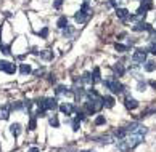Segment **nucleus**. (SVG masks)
<instances>
[{
    "mask_svg": "<svg viewBox=\"0 0 156 152\" xmlns=\"http://www.w3.org/2000/svg\"><path fill=\"white\" fill-rule=\"evenodd\" d=\"M127 133H138V134H147V127H143L140 123H130L129 127L126 128Z\"/></svg>",
    "mask_w": 156,
    "mask_h": 152,
    "instance_id": "5",
    "label": "nucleus"
},
{
    "mask_svg": "<svg viewBox=\"0 0 156 152\" xmlns=\"http://www.w3.org/2000/svg\"><path fill=\"white\" fill-rule=\"evenodd\" d=\"M114 72H116L118 74V77H121V75H124V71H126V69H124V66H122V64H121V62H118V64H114Z\"/></svg>",
    "mask_w": 156,
    "mask_h": 152,
    "instance_id": "13",
    "label": "nucleus"
},
{
    "mask_svg": "<svg viewBox=\"0 0 156 152\" xmlns=\"http://www.w3.org/2000/svg\"><path fill=\"white\" fill-rule=\"evenodd\" d=\"M82 82H84V83H94V79H92V75H90L89 72H84Z\"/></svg>",
    "mask_w": 156,
    "mask_h": 152,
    "instance_id": "19",
    "label": "nucleus"
},
{
    "mask_svg": "<svg viewBox=\"0 0 156 152\" xmlns=\"http://www.w3.org/2000/svg\"><path fill=\"white\" fill-rule=\"evenodd\" d=\"M8 61H0V71H5V66H7Z\"/></svg>",
    "mask_w": 156,
    "mask_h": 152,
    "instance_id": "29",
    "label": "nucleus"
},
{
    "mask_svg": "<svg viewBox=\"0 0 156 152\" xmlns=\"http://www.w3.org/2000/svg\"><path fill=\"white\" fill-rule=\"evenodd\" d=\"M134 31L140 32V31H151V26L147 24V22H137V24L134 26Z\"/></svg>",
    "mask_w": 156,
    "mask_h": 152,
    "instance_id": "8",
    "label": "nucleus"
},
{
    "mask_svg": "<svg viewBox=\"0 0 156 152\" xmlns=\"http://www.w3.org/2000/svg\"><path fill=\"white\" fill-rule=\"evenodd\" d=\"M103 106L111 109L114 106V98L113 96H103Z\"/></svg>",
    "mask_w": 156,
    "mask_h": 152,
    "instance_id": "10",
    "label": "nucleus"
},
{
    "mask_svg": "<svg viewBox=\"0 0 156 152\" xmlns=\"http://www.w3.org/2000/svg\"><path fill=\"white\" fill-rule=\"evenodd\" d=\"M90 7H89V3H84L82 7H80V10L77 11L76 15H74V19H76L77 22H85L89 19V16H90Z\"/></svg>",
    "mask_w": 156,
    "mask_h": 152,
    "instance_id": "2",
    "label": "nucleus"
},
{
    "mask_svg": "<svg viewBox=\"0 0 156 152\" xmlns=\"http://www.w3.org/2000/svg\"><path fill=\"white\" fill-rule=\"evenodd\" d=\"M105 123V117L103 115H98L97 119H95V125H103Z\"/></svg>",
    "mask_w": 156,
    "mask_h": 152,
    "instance_id": "24",
    "label": "nucleus"
},
{
    "mask_svg": "<svg viewBox=\"0 0 156 152\" xmlns=\"http://www.w3.org/2000/svg\"><path fill=\"white\" fill-rule=\"evenodd\" d=\"M20 72H21L23 75L29 74V72H31V66H29V64H21V66H20Z\"/></svg>",
    "mask_w": 156,
    "mask_h": 152,
    "instance_id": "18",
    "label": "nucleus"
},
{
    "mask_svg": "<svg viewBox=\"0 0 156 152\" xmlns=\"http://www.w3.org/2000/svg\"><path fill=\"white\" fill-rule=\"evenodd\" d=\"M29 152H39V149H37V147H31Z\"/></svg>",
    "mask_w": 156,
    "mask_h": 152,
    "instance_id": "33",
    "label": "nucleus"
},
{
    "mask_svg": "<svg viewBox=\"0 0 156 152\" xmlns=\"http://www.w3.org/2000/svg\"><path fill=\"white\" fill-rule=\"evenodd\" d=\"M150 51H151L153 55H156V42H151V45H150Z\"/></svg>",
    "mask_w": 156,
    "mask_h": 152,
    "instance_id": "26",
    "label": "nucleus"
},
{
    "mask_svg": "<svg viewBox=\"0 0 156 152\" xmlns=\"http://www.w3.org/2000/svg\"><path fill=\"white\" fill-rule=\"evenodd\" d=\"M36 128H37V122H36L34 117H31V120H29V130H36Z\"/></svg>",
    "mask_w": 156,
    "mask_h": 152,
    "instance_id": "23",
    "label": "nucleus"
},
{
    "mask_svg": "<svg viewBox=\"0 0 156 152\" xmlns=\"http://www.w3.org/2000/svg\"><path fill=\"white\" fill-rule=\"evenodd\" d=\"M47 34H48V29L45 27V29H42V34H40V35H42V37H47Z\"/></svg>",
    "mask_w": 156,
    "mask_h": 152,
    "instance_id": "30",
    "label": "nucleus"
},
{
    "mask_svg": "<svg viewBox=\"0 0 156 152\" xmlns=\"http://www.w3.org/2000/svg\"><path fill=\"white\" fill-rule=\"evenodd\" d=\"M145 88H147V83H145V82H143V83H142V82H138V90H140V91H145Z\"/></svg>",
    "mask_w": 156,
    "mask_h": 152,
    "instance_id": "27",
    "label": "nucleus"
},
{
    "mask_svg": "<svg viewBox=\"0 0 156 152\" xmlns=\"http://www.w3.org/2000/svg\"><path fill=\"white\" fill-rule=\"evenodd\" d=\"M105 85H106L108 88L114 93V95H121V93L124 91V86H122V83H121V82H118L116 79L106 80V82H105Z\"/></svg>",
    "mask_w": 156,
    "mask_h": 152,
    "instance_id": "3",
    "label": "nucleus"
},
{
    "mask_svg": "<svg viewBox=\"0 0 156 152\" xmlns=\"http://www.w3.org/2000/svg\"><path fill=\"white\" fill-rule=\"evenodd\" d=\"M50 125H51V127H58V125H60V122H58V117H56V115L50 117Z\"/></svg>",
    "mask_w": 156,
    "mask_h": 152,
    "instance_id": "21",
    "label": "nucleus"
},
{
    "mask_svg": "<svg viewBox=\"0 0 156 152\" xmlns=\"http://www.w3.org/2000/svg\"><path fill=\"white\" fill-rule=\"evenodd\" d=\"M126 107L127 109H137L138 107V101L134 98H130V96H127L126 98Z\"/></svg>",
    "mask_w": 156,
    "mask_h": 152,
    "instance_id": "7",
    "label": "nucleus"
},
{
    "mask_svg": "<svg viewBox=\"0 0 156 152\" xmlns=\"http://www.w3.org/2000/svg\"><path fill=\"white\" fill-rule=\"evenodd\" d=\"M154 69H156V62L154 61H147L145 62V71L147 72H153Z\"/></svg>",
    "mask_w": 156,
    "mask_h": 152,
    "instance_id": "15",
    "label": "nucleus"
},
{
    "mask_svg": "<svg viewBox=\"0 0 156 152\" xmlns=\"http://www.w3.org/2000/svg\"><path fill=\"white\" fill-rule=\"evenodd\" d=\"M56 26H58L60 29H66L68 27V18L66 16H61V18L58 19V22H56Z\"/></svg>",
    "mask_w": 156,
    "mask_h": 152,
    "instance_id": "14",
    "label": "nucleus"
},
{
    "mask_svg": "<svg viewBox=\"0 0 156 152\" xmlns=\"http://www.w3.org/2000/svg\"><path fill=\"white\" fill-rule=\"evenodd\" d=\"M92 79H94V83L101 82V79H100V67H95L94 69V75H92Z\"/></svg>",
    "mask_w": 156,
    "mask_h": 152,
    "instance_id": "16",
    "label": "nucleus"
},
{
    "mask_svg": "<svg viewBox=\"0 0 156 152\" xmlns=\"http://www.w3.org/2000/svg\"><path fill=\"white\" fill-rule=\"evenodd\" d=\"M150 85H151L153 88H156V82H154V80H151V82H150Z\"/></svg>",
    "mask_w": 156,
    "mask_h": 152,
    "instance_id": "32",
    "label": "nucleus"
},
{
    "mask_svg": "<svg viewBox=\"0 0 156 152\" xmlns=\"http://www.w3.org/2000/svg\"><path fill=\"white\" fill-rule=\"evenodd\" d=\"M3 72L15 74V72H16V66H15V64H11V62H7V66H5V71H3Z\"/></svg>",
    "mask_w": 156,
    "mask_h": 152,
    "instance_id": "17",
    "label": "nucleus"
},
{
    "mask_svg": "<svg viewBox=\"0 0 156 152\" xmlns=\"http://www.w3.org/2000/svg\"><path fill=\"white\" fill-rule=\"evenodd\" d=\"M10 131H11L13 136H18V134L21 133V125L20 123H13V125L10 127Z\"/></svg>",
    "mask_w": 156,
    "mask_h": 152,
    "instance_id": "12",
    "label": "nucleus"
},
{
    "mask_svg": "<svg viewBox=\"0 0 156 152\" xmlns=\"http://www.w3.org/2000/svg\"><path fill=\"white\" fill-rule=\"evenodd\" d=\"M82 152H95V150H82Z\"/></svg>",
    "mask_w": 156,
    "mask_h": 152,
    "instance_id": "34",
    "label": "nucleus"
},
{
    "mask_svg": "<svg viewBox=\"0 0 156 152\" xmlns=\"http://www.w3.org/2000/svg\"><path fill=\"white\" fill-rule=\"evenodd\" d=\"M132 59H134V62H138V64H143L147 61V50L143 48H137L134 51V55H132Z\"/></svg>",
    "mask_w": 156,
    "mask_h": 152,
    "instance_id": "4",
    "label": "nucleus"
},
{
    "mask_svg": "<svg viewBox=\"0 0 156 152\" xmlns=\"http://www.w3.org/2000/svg\"><path fill=\"white\" fill-rule=\"evenodd\" d=\"M42 58H45V59H50V58H51V55L48 53V50H45L44 53H42Z\"/></svg>",
    "mask_w": 156,
    "mask_h": 152,
    "instance_id": "28",
    "label": "nucleus"
},
{
    "mask_svg": "<svg viewBox=\"0 0 156 152\" xmlns=\"http://www.w3.org/2000/svg\"><path fill=\"white\" fill-rule=\"evenodd\" d=\"M61 7V0H56L55 2V8H60Z\"/></svg>",
    "mask_w": 156,
    "mask_h": 152,
    "instance_id": "31",
    "label": "nucleus"
},
{
    "mask_svg": "<svg viewBox=\"0 0 156 152\" xmlns=\"http://www.w3.org/2000/svg\"><path fill=\"white\" fill-rule=\"evenodd\" d=\"M100 143H105V144H109V143H113V138H111V136H103Z\"/></svg>",
    "mask_w": 156,
    "mask_h": 152,
    "instance_id": "25",
    "label": "nucleus"
},
{
    "mask_svg": "<svg viewBox=\"0 0 156 152\" xmlns=\"http://www.w3.org/2000/svg\"><path fill=\"white\" fill-rule=\"evenodd\" d=\"M116 15L119 19H127L129 18V11H127L126 8H116Z\"/></svg>",
    "mask_w": 156,
    "mask_h": 152,
    "instance_id": "9",
    "label": "nucleus"
},
{
    "mask_svg": "<svg viewBox=\"0 0 156 152\" xmlns=\"http://www.w3.org/2000/svg\"><path fill=\"white\" fill-rule=\"evenodd\" d=\"M79 128H80V119H79V117H76V119L73 120V130L77 131Z\"/></svg>",
    "mask_w": 156,
    "mask_h": 152,
    "instance_id": "20",
    "label": "nucleus"
},
{
    "mask_svg": "<svg viewBox=\"0 0 156 152\" xmlns=\"http://www.w3.org/2000/svg\"><path fill=\"white\" fill-rule=\"evenodd\" d=\"M8 117H10V106H3L2 109H0V119L7 120Z\"/></svg>",
    "mask_w": 156,
    "mask_h": 152,
    "instance_id": "11",
    "label": "nucleus"
},
{
    "mask_svg": "<svg viewBox=\"0 0 156 152\" xmlns=\"http://www.w3.org/2000/svg\"><path fill=\"white\" fill-rule=\"evenodd\" d=\"M114 48H116V51H121V53L127 51V46L126 45H121V43H116V45H114Z\"/></svg>",
    "mask_w": 156,
    "mask_h": 152,
    "instance_id": "22",
    "label": "nucleus"
},
{
    "mask_svg": "<svg viewBox=\"0 0 156 152\" xmlns=\"http://www.w3.org/2000/svg\"><path fill=\"white\" fill-rule=\"evenodd\" d=\"M60 110L65 115H71L73 114V110H74V107H73V104L71 103H63L61 106H60Z\"/></svg>",
    "mask_w": 156,
    "mask_h": 152,
    "instance_id": "6",
    "label": "nucleus"
},
{
    "mask_svg": "<svg viewBox=\"0 0 156 152\" xmlns=\"http://www.w3.org/2000/svg\"><path fill=\"white\" fill-rule=\"evenodd\" d=\"M122 141H124V144H126L127 150H130V149L137 147V146L143 141V134H138V133H127V136L122 138Z\"/></svg>",
    "mask_w": 156,
    "mask_h": 152,
    "instance_id": "1",
    "label": "nucleus"
}]
</instances>
